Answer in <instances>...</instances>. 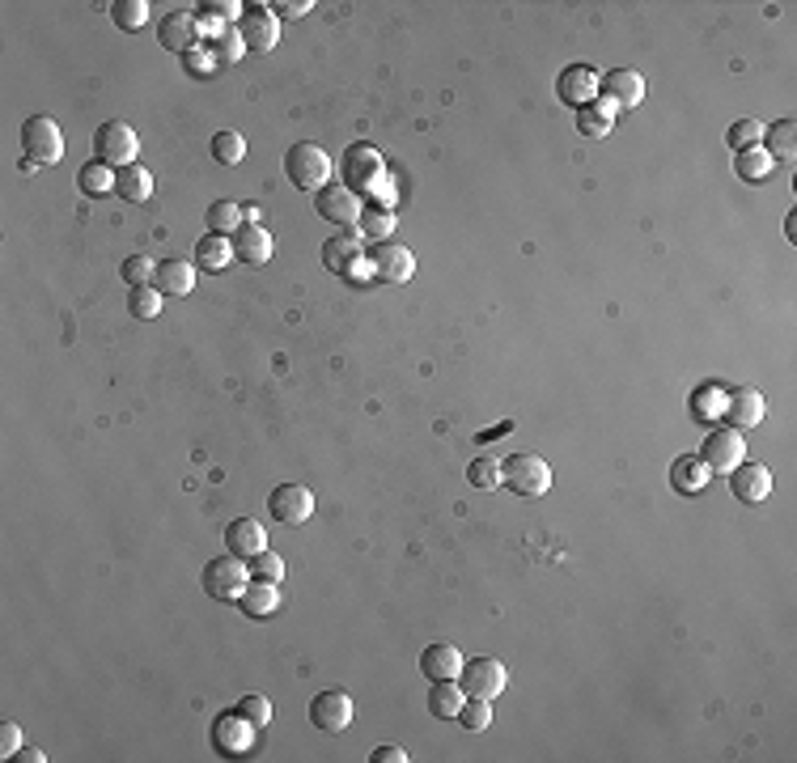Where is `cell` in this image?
<instances>
[{
    "label": "cell",
    "instance_id": "obj_1",
    "mask_svg": "<svg viewBox=\"0 0 797 763\" xmlns=\"http://www.w3.org/2000/svg\"><path fill=\"white\" fill-rule=\"evenodd\" d=\"M285 174H289V183L297 191H314L318 195L323 187H331V157H327L323 145L301 140V145H293L285 153Z\"/></svg>",
    "mask_w": 797,
    "mask_h": 763
},
{
    "label": "cell",
    "instance_id": "obj_2",
    "mask_svg": "<svg viewBox=\"0 0 797 763\" xmlns=\"http://www.w3.org/2000/svg\"><path fill=\"white\" fill-rule=\"evenodd\" d=\"M200 581H204V594H208V598H217V602H238L242 590H246V581H251V569H246L242 556L225 552V556H217V560L204 564Z\"/></svg>",
    "mask_w": 797,
    "mask_h": 763
},
{
    "label": "cell",
    "instance_id": "obj_3",
    "mask_svg": "<svg viewBox=\"0 0 797 763\" xmlns=\"http://www.w3.org/2000/svg\"><path fill=\"white\" fill-rule=\"evenodd\" d=\"M22 149H26V162L34 166H56L64 157V132L51 115H30L22 123Z\"/></svg>",
    "mask_w": 797,
    "mask_h": 763
},
{
    "label": "cell",
    "instance_id": "obj_4",
    "mask_svg": "<svg viewBox=\"0 0 797 763\" xmlns=\"http://www.w3.org/2000/svg\"><path fill=\"white\" fill-rule=\"evenodd\" d=\"M501 484L518 496H543L552 488V467L539 454H513L501 463Z\"/></svg>",
    "mask_w": 797,
    "mask_h": 763
},
{
    "label": "cell",
    "instance_id": "obj_5",
    "mask_svg": "<svg viewBox=\"0 0 797 763\" xmlns=\"http://www.w3.org/2000/svg\"><path fill=\"white\" fill-rule=\"evenodd\" d=\"M340 179H344V187H352V191H365V195H374V191H382V179H386V170H382V157L374 153L361 140V145H348V153H344V162H340Z\"/></svg>",
    "mask_w": 797,
    "mask_h": 763
},
{
    "label": "cell",
    "instance_id": "obj_6",
    "mask_svg": "<svg viewBox=\"0 0 797 763\" xmlns=\"http://www.w3.org/2000/svg\"><path fill=\"white\" fill-rule=\"evenodd\" d=\"M136 149H140V140L132 132V123H123V119L102 123V128L94 132V157H98V162H106V166H115V170L132 166L136 162Z\"/></svg>",
    "mask_w": 797,
    "mask_h": 763
},
{
    "label": "cell",
    "instance_id": "obj_7",
    "mask_svg": "<svg viewBox=\"0 0 797 763\" xmlns=\"http://www.w3.org/2000/svg\"><path fill=\"white\" fill-rule=\"evenodd\" d=\"M255 738H259V725L246 721L238 708H234V713H221L217 721H212V747H217V755H225V759L251 755Z\"/></svg>",
    "mask_w": 797,
    "mask_h": 763
},
{
    "label": "cell",
    "instance_id": "obj_8",
    "mask_svg": "<svg viewBox=\"0 0 797 763\" xmlns=\"http://www.w3.org/2000/svg\"><path fill=\"white\" fill-rule=\"evenodd\" d=\"M509 683V670L501 658H488V653H480V658L463 662V670H458V687L467 691V696H480V700H492L501 696Z\"/></svg>",
    "mask_w": 797,
    "mask_h": 763
},
{
    "label": "cell",
    "instance_id": "obj_9",
    "mask_svg": "<svg viewBox=\"0 0 797 763\" xmlns=\"http://www.w3.org/2000/svg\"><path fill=\"white\" fill-rule=\"evenodd\" d=\"M369 272H374L378 280H386V285H407V280L416 276V255L407 251V246H399V242H378V246H369Z\"/></svg>",
    "mask_w": 797,
    "mask_h": 763
},
{
    "label": "cell",
    "instance_id": "obj_10",
    "mask_svg": "<svg viewBox=\"0 0 797 763\" xmlns=\"http://www.w3.org/2000/svg\"><path fill=\"white\" fill-rule=\"evenodd\" d=\"M602 106H607L611 115H624V111H636L645 98V77L632 73V68H615V73H602Z\"/></svg>",
    "mask_w": 797,
    "mask_h": 763
},
{
    "label": "cell",
    "instance_id": "obj_11",
    "mask_svg": "<svg viewBox=\"0 0 797 763\" xmlns=\"http://www.w3.org/2000/svg\"><path fill=\"white\" fill-rule=\"evenodd\" d=\"M704 463H708V471H717V475H730L738 463H747V441H742V433L738 429H717V433H708L704 437Z\"/></svg>",
    "mask_w": 797,
    "mask_h": 763
},
{
    "label": "cell",
    "instance_id": "obj_12",
    "mask_svg": "<svg viewBox=\"0 0 797 763\" xmlns=\"http://www.w3.org/2000/svg\"><path fill=\"white\" fill-rule=\"evenodd\" d=\"M310 721H314V730H323V734L348 730V725H352V696L340 691V687L318 691V696L310 700Z\"/></svg>",
    "mask_w": 797,
    "mask_h": 763
},
{
    "label": "cell",
    "instance_id": "obj_13",
    "mask_svg": "<svg viewBox=\"0 0 797 763\" xmlns=\"http://www.w3.org/2000/svg\"><path fill=\"white\" fill-rule=\"evenodd\" d=\"M238 34L246 51H272L280 43V17L268 5H246L238 17Z\"/></svg>",
    "mask_w": 797,
    "mask_h": 763
},
{
    "label": "cell",
    "instance_id": "obj_14",
    "mask_svg": "<svg viewBox=\"0 0 797 763\" xmlns=\"http://www.w3.org/2000/svg\"><path fill=\"white\" fill-rule=\"evenodd\" d=\"M157 43H162L166 51H174V56H187V51H196L204 43V30L196 22V13L187 9H174L162 17V26H157Z\"/></svg>",
    "mask_w": 797,
    "mask_h": 763
},
{
    "label": "cell",
    "instance_id": "obj_15",
    "mask_svg": "<svg viewBox=\"0 0 797 763\" xmlns=\"http://www.w3.org/2000/svg\"><path fill=\"white\" fill-rule=\"evenodd\" d=\"M361 195L352 191V187H344V183H331V187H323L314 195V212L318 217H327L331 225H357L361 221Z\"/></svg>",
    "mask_w": 797,
    "mask_h": 763
},
{
    "label": "cell",
    "instance_id": "obj_16",
    "mask_svg": "<svg viewBox=\"0 0 797 763\" xmlns=\"http://www.w3.org/2000/svg\"><path fill=\"white\" fill-rule=\"evenodd\" d=\"M268 513L285 526H301L314 513V492L306 484H276L268 496Z\"/></svg>",
    "mask_w": 797,
    "mask_h": 763
},
{
    "label": "cell",
    "instance_id": "obj_17",
    "mask_svg": "<svg viewBox=\"0 0 797 763\" xmlns=\"http://www.w3.org/2000/svg\"><path fill=\"white\" fill-rule=\"evenodd\" d=\"M598 85H602V73L598 68H590V64H569L564 73L556 77V94H560V102H569V106H590L594 98H598Z\"/></svg>",
    "mask_w": 797,
    "mask_h": 763
},
{
    "label": "cell",
    "instance_id": "obj_18",
    "mask_svg": "<svg viewBox=\"0 0 797 763\" xmlns=\"http://www.w3.org/2000/svg\"><path fill=\"white\" fill-rule=\"evenodd\" d=\"M361 259H365V238L344 229V234H335L323 242V263L331 272L340 276H361Z\"/></svg>",
    "mask_w": 797,
    "mask_h": 763
},
{
    "label": "cell",
    "instance_id": "obj_19",
    "mask_svg": "<svg viewBox=\"0 0 797 763\" xmlns=\"http://www.w3.org/2000/svg\"><path fill=\"white\" fill-rule=\"evenodd\" d=\"M721 420L730 424V429H755L759 420H764V395H759L755 386H738V390H730L725 395V412H721Z\"/></svg>",
    "mask_w": 797,
    "mask_h": 763
},
{
    "label": "cell",
    "instance_id": "obj_20",
    "mask_svg": "<svg viewBox=\"0 0 797 763\" xmlns=\"http://www.w3.org/2000/svg\"><path fill=\"white\" fill-rule=\"evenodd\" d=\"M225 552H234L242 560L268 552V530H263V522L259 518H234L225 526Z\"/></svg>",
    "mask_w": 797,
    "mask_h": 763
},
{
    "label": "cell",
    "instance_id": "obj_21",
    "mask_svg": "<svg viewBox=\"0 0 797 763\" xmlns=\"http://www.w3.org/2000/svg\"><path fill=\"white\" fill-rule=\"evenodd\" d=\"M730 488H734L738 501L759 505V501H768V496H772V471L764 463H738L730 471Z\"/></svg>",
    "mask_w": 797,
    "mask_h": 763
},
{
    "label": "cell",
    "instance_id": "obj_22",
    "mask_svg": "<svg viewBox=\"0 0 797 763\" xmlns=\"http://www.w3.org/2000/svg\"><path fill=\"white\" fill-rule=\"evenodd\" d=\"M153 289L162 297H187L196 289V263L191 259H162V268L153 272Z\"/></svg>",
    "mask_w": 797,
    "mask_h": 763
},
{
    "label": "cell",
    "instance_id": "obj_23",
    "mask_svg": "<svg viewBox=\"0 0 797 763\" xmlns=\"http://www.w3.org/2000/svg\"><path fill=\"white\" fill-rule=\"evenodd\" d=\"M708 479H713V471H708V463L700 454H679L675 463H670V484H675V492H683V496H700L708 488Z\"/></svg>",
    "mask_w": 797,
    "mask_h": 763
},
{
    "label": "cell",
    "instance_id": "obj_24",
    "mask_svg": "<svg viewBox=\"0 0 797 763\" xmlns=\"http://www.w3.org/2000/svg\"><path fill=\"white\" fill-rule=\"evenodd\" d=\"M238 607H242L246 619H268V615H276V607H280L276 581L251 577V581H246V590H242V598H238Z\"/></svg>",
    "mask_w": 797,
    "mask_h": 763
},
{
    "label": "cell",
    "instance_id": "obj_25",
    "mask_svg": "<svg viewBox=\"0 0 797 763\" xmlns=\"http://www.w3.org/2000/svg\"><path fill=\"white\" fill-rule=\"evenodd\" d=\"M458 670H463V653L454 645H429L420 653V674L429 683H441V679H458Z\"/></svg>",
    "mask_w": 797,
    "mask_h": 763
},
{
    "label": "cell",
    "instance_id": "obj_26",
    "mask_svg": "<svg viewBox=\"0 0 797 763\" xmlns=\"http://www.w3.org/2000/svg\"><path fill=\"white\" fill-rule=\"evenodd\" d=\"M234 259L251 263V268H259V263L272 259V234L263 225H242L234 234Z\"/></svg>",
    "mask_w": 797,
    "mask_h": 763
},
{
    "label": "cell",
    "instance_id": "obj_27",
    "mask_svg": "<svg viewBox=\"0 0 797 763\" xmlns=\"http://www.w3.org/2000/svg\"><path fill=\"white\" fill-rule=\"evenodd\" d=\"M242 9L246 5H238V0H208V5L196 9V22H200V30L208 34V39H217V34L229 30L234 17H242Z\"/></svg>",
    "mask_w": 797,
    "mask_h": 763
},
{
    "label": "cell",
    "instance_id": "obj_28",
    "mask_svg": "<svg viewBox=\"0 0 797 763\" xmlns=\"http://www.w3.org/2000/svg\"><path fill=\"white\" fill-rule=\"evenodd\" d=\"M115 195H123L128 204H145L149 195H153V174L140 166V162L115 170Z\"/></svg>",
    "mask_w": 797,
    "mask_h": 763
},
{
    "label": "cell",
    "instance_id": "obj_29",
    "mask_svg": "<svg viewBox=\"0 0 797 763\" xmlns=\"http://www.w3.org/2000/svg\"><path fill=\"white\" fill-rule=\"evenodd\" d=\"M463 700H467V691L458 687V679H441V683L429 687V713L441 717V721H454Z\"/></svg>",
    "mask_w": 797,
    "mask_h": 763
},
{
    "label": "cell",
    "instance_id": "obj_30",
    "mask_svg": "<svg viewBox=\"0 0 797 763\" xmlns=\"http://www.w3.org/2000/svg\"><path fill=\"white\" fill-rule=\"evenodd\" d=\"M229 259H234V242H229V238H221V234H204V238L196 242V268H204V272H221V268H229Z\"/></svg>",
    "mask_w": 797,
    "mask_h": 763
},
{
    "label": "cell",
    "instance_id": "obj_31",
    "mask_svg": "<svg viewBox=\"0 0 797 763\" xmlns=\"http://www.w3.org/2000/svg\"><path fill=\"white\" fill-rule=\"evenodd\" d=\"M772 153L764 149V145H751V149H742V153H734V170H738V179H747V183H764L768 174H772Z\"/></svg>",
    "mask_w": 797,
    "mask_h": 763
},
{
    "label": "cell",
    "instance_id": "obj_32",
    "mask_svg": "<svg viewBox=\"0 0 797 763\" xmlns=\"http://www.w3.org/2000/svg\"><path fill=\"white\" fill-rule=\"evenodd\" d=\"M357 229H361V238H369V242H386V238H391V229H395L391 204H365Z\"/></svg>",
    "mask_w": 797,
    "mask_h": 763
},
{
    "label": "cell",
    "instance_id": "obj_33",
    "mask_svg": "<svg viewBox=\"0 0 797 763\" xmlns=\"http://www.w3.org/2000/svg\"><path fill=\"white\" fill-rule=\"evenodd\" d=\"M204 221H208V234L234 238L238 229H242V204H234V200H217V204H208Z\"/></svg>",
    "mask_w": 797,
    "mask_h": 763
},
{
    "label": "cell",
    "instance_id": "obj_34",
    "mask_svg": "<svg viewBox=\"0 0 797 763\" xmlns=\"http://www.w3.org/2000/svg\"><path fill=\"white\" fill-rule=\"evenodd\" d=\"M725 390L721 382H704V386H696L692 390V416L696 420H721V412H725Z\"/></svg>",
    "mask_w": 797,
    "mask_h": 763
},
{
    "label": "cell",
    "instance_id": "obj_35",
    "mask_svg": "<svg viewBox=\"0 0 797 763\" xmlns=\"http://www.w3.org/2000/svg\"><path fill=\"white\" fill-rule=\"evenodd\" d=\"M764 136H768V153H772V162H793V153H797V128H793V119H776L772 128H764Z\"/></svg>",
    "mask_w": 797,
    "mask_h": 763
},
{
    "label": "cell",
    "instance_id": "obj_36",
    "mask_svg": "<svg viewBox=\"0 0 797 763\" xmlns=\"http://www.w3.org/2000/svg\"><path fill=\"white\" fill-rule=\"evenodd\" d=\"M611 123H615V115L602 102H590V106H581V111H577V132L586 140H602L611 132Z\"/></svg>",
    "mask_w": 797,
    "mask_h": 763
},
{
    "label": "cell",
    "instance_id": "obj_37",
    "mask_svg": "<svg viewBox=\"0 0 797 763\" xmlns=\"http://www.w3.org/2000/svg\"><path fill=\"white\" fill-rule=\"evenodd\" d=\"M208 47V56H212V64H238L242 56H246V43H242V34H238V26L234 30H225V34H217V39H208L204 43Z\"/></svg>",
    "mask_w": 797,
    "mask_h": 763
},
{
    "label": "cell",
    "instance_id": "obj_38",
    "mask_svg": "<svg viewBox=\"0 0 797 763\" xmlns=\"http://www.w3.org/2000/svg\"><path fill=\"white\" fill-rule=\"evenodd\" d=\"M77 183H81L85 195H106V191H115V166H106V162H98V157H94V162L81 166Z\"/></svg>",
    "mask_w": 797,
    "mask_h": 763
},
{
    "label": "cell",
    "instance_id": "obj_39",
    "mask_svg": "<svg viewBox=\"0 0 797 763\" xmlns=\"http://www.w3.org/2000/svg\"><path fill=\"white\" fill-rule=\"evenodd\" d=\"M467 484H471V488H480V492L501 488V458H492V454L471 458V467H467Z\"/></svg>",
    "mask_w": 797,
    "mask_h": 763
},
{
    "label": "cell",
    "instance_id": "obj_40",
    "mask_svg": "<svg viewBox=\"0 0 797 763\" xmlns=\"http://www.w3.org/2000/svg\"><path fill=\"white\" fill-rule=\"evenodd\" d=\"M463 730H471V734H480V730H488V721H492V700H480V696H467L463 700V708H458V717H454Z\"/></svg>",
    "mask_w": 797,
    "mask_h": 763
},
{
    "label": "cell",
    "instance_id": "obj_41",
    "mask_svg": "<svg viewBox=\"0 0 797 763\" xmlns=\"http://www.w3.org/2000/svg\"><path fill=\"white\" fill-rule=\"evenodd\" d=\"M111 17H115L119 30H140L149 22V5H145V0H115Z\"/></svg>",
    "mask_w": 797,
    "mask_h": 763
},
{
    "label": "cell",
    "instance_id": "obj_42",
    "mask_svg": "<svg viewBox=\"0 0 797 763\" xmlns=\"http://www.w3.org/2000/svg\"><path fill=\"white\" fill-rule=\"evenodd\" d=\"M212 157H217L221 166H238L246 157V140L238 132H217L212 136Z\"/></svg>",
    "mask_w": 797,
    "mask_h": 763
},
{
    "label": "cell",
    "instance_id": "obj_43",
    "mask_svg": "<svg viewBox=\"0 0 797 763\" xmlns=\"http://www.w3.org/2000/svg\"><path fill=\"white\" fill-rule=\"evenodd\" d=\"M764 140V123L759 119H738L730 132H725V145H730L734 153H742V149H751V145H759Z\"/></svg>",
    "mask_w": 797,
    "mask_h": 763
},
{
    "label": "cell",
    "instance_id": "obj_44",
    "mask_svg": "<svg viewBox=\"0 0 797 763\" xmlns=\"http://www.w3.org/2000/svg\"><path fill=\"white\" fill-rule=\"evenodd\" d=\"M128 310L149 323V318L162 314V293H157L153 285H140V289H132V297H128Z\"/></svg>",
    "mask_w": 797,
    "mask_h": 763
},
{
    "label": "cell",
    "instance_id": "obj_45",
    "mask_svg": "<svg viewBox=\"0 0 797 763\" xmlns=\"http://www.w3.org/2000/svg\"><path fill=\"white\" fill-rule=\"evenodd\" d=\"M153 272H157V263H153L149 255H132V259H123V268H119V276L128 280L132 289H140V285H153Z\"/></svg>",
    "mask_w": 797,
    "mask_h": 763
},
{
    "label": "cell",
    "instance_id": "obj_46",
    "mask_svg": "<svg viewBox=\"0 0 797 763\" xmlns=\"http://www.w3.org/2000/svg\"><path fill=\"white\" fill-rule=\"evenodd\" d=\"M246 569H251V577H259V581H280L285 577V560H280L276 552H259V556L246 560Z\"/></svg>",
    "mask_w": 797,
    "mask_h": 763
},
{
    "label": "cell",
    "instance_id": "obj_47",
    "mask_svg": "<svg viewBox=\"0 0 797 763\" xmlns=\"http://www.w3.org/2000/svg\"><path fill=\"white\" fill-rule=\"evenodd\" d=\"M238 713H242L246 721H255L259 730H268V721H272V700H268V696H242V700H238Z\"/></svg>",
    "mask_w": 797,
    "mask_h": 763
},
{
    "label": "cell",
    "instance_id": "obj_48",
    "mask_svg": "<svg viewBox=\"0 0 797 763\" xmlns=\"http://www.w3.org/2000/svg\"><path fill=\"white\" fill-rule=\"evenodd\" d=\"M26 747V738H22V725L17 721H5L0 725V755L5 759H17V751Z\"/></svg>",
    "mask_w": 797,
    "mask_h": 763
},
{
    "label": "cell",
    "instance_id": "obj_49",
    "mask_svg": "<svg viewBox=\"0 0 797 763\" xmlns=\"http://www.w3.org/2000/svg\"><path fill=\"white\" fill-rule=\"evenodd\" d=\"M183 64L191 68V73H200V77H204V73H212V68H217V64H212V56H208V47H204V43H200L196 51H187V56H183Z\"/></svg>",
    "mask_w": 797,
    "mask_h": 763
},
{
    "label": "cell",
    "instance_id": "obj_50",
    "mask_svg": "<svg viewBox=\"0 0 797 763\" xmlns=\"http://www.w3.org/2000/svg\"><path fill=\"white\" fill-rule=\"evenodd\" d=\"M276 17H306L314 5H310V0H297V5H293V0H276V5H268Z\"/></svg>",
    "mask_w": 797,
    "mask_h": 763
},
{
    "label": "cell",
    "instance_id": "obj_51",
    "mask_svg": "<svg viewBox=\"0 0 797 763\" xmlns=\"http://www.w3.org/2000/svg\"><path fill=\"white\" fill-rule=\"evenodd\" d=\"M369 759H374V763H407V751L403 747H378Z\"/></svg>",
    "mask_w": 797,
    "mask_h": 763
},
{
    "label": "cell",
    "instance_id": "obj_52",
    "mask_svg": "<svg viewBox=\"0 0 797 763\" xmlns=\"http://www.w3.org/2000/svg\"><path fill=\"white\" fill-rule=\"evenodd\" d=\"M242 225H263V208L259 204H242Z\"/></svg>",
    "mask_w": 797,
    "mask_h": 763
},
{
    "label": "cell",
    "instance_id": "obj_53",
    "mask_svg": "<svg viewBox=\"0 0 797 763\" xmlns=\"http://www.w3.org/2000/svg\"><path fill=\"white\" fill-rule=\"evenodd\" d=\"M17 759H22V763H47V755L39 747H22V751H17Z\"/></svg>",
    "mask_w": 797,
    "mask_h": 763
}]
</instances>
